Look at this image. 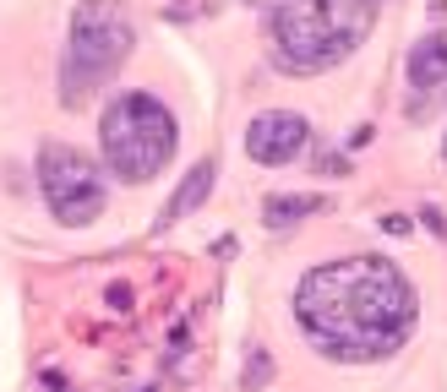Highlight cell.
Returning <instances> with one entry per match:
<instances>
[{"instance_id":"obj_1","label":"cell","mask_w":447,"mask_h":392,"mask_svg":"<svg viewBox=\"0 0 447 392\" xmlns=\"http://www.w3.org/2000/svg\"><path fill=\"white\" fill-rule=\"evenodd\" d=\"M415 316H420V300L387 256L322 262L295 289V321L327 360H344V365L387 360L393 349H404V338L415 332Z\"/></svg>"},{"instance_id":"obj_2","label":"cell","mask_w":447,"mask_h":392,"mask_svg":"<svg viewBox=\"0 0 447 392\" xmlns=\"http://www.w3.org/2000/svg\"><path fill=\"white\" fill-rule=\"evenodd\" d=\"M382 0H279L273 55L290 71H327L366 44Z\"/></svg>"},{"instance_id":"obj_3","label":"cell","mask_w":447,"mask_h":392,"mask_svg":"<svg viewBox=\"0 0 447 392\" xmlns=\"http://www.w3.org/2000/svg\"><path fill=\"white\" fill-rule=\"evenodd\" d=\"M175 115L153 98V93H120L104 120H98V142H104V158L109 169L126 180V185H142L153 180L169 158H175Z\"/></svg>"},{"instance_id":"obj_4","label":"cell","mask_w":447,"mask_h":392,"mask_svg":"<svg viewBox=\"0 0 447 392\" xmlns=\"http://www.w3.org/2000/svg\"><path fill=\"white\" fill-rule=\"evenodd\" d=\"M131 55V16L120 0H82L72 16V82L66 98L82 87H98L120 71V60Z\"/></svg>"},{"instance_id":"obj_5","label":"cell","mask_w":447,"mask_h":392,"mask_svg":"<svg viewBox=\"0 0 447 392\" xmlns=\"http://www.w3.org/2000/svg\"><path fill=\"white\" fill-rule=\"evenodd\" d=\"M39 185H44V202L55 213V224L82 229L104 213V174L87 153H76L66 142H44L39 153Z\"/></svg>"},{"instance_id":"obj_6","label":"cell","mask_w":447,"mask_h":392,"mask_svg":"<svg viewBox=\"0 0 447 392\" xmlns=\"http://www.w3.org/2000/svg\"><path fill=\"white\" fill-rule=\"evenodd\" d=\"M311 142V126H305V115H290V109H273V115H257L251 120V131H246V153L257 158V163H295L300 148Z\"/></svg>"},{"instance_id":"obj_7","label":"cell","mask_w":447,"mask_h":392,"mask_svg":"<svg viewBox=\"0 0 447 392\" xmlns=\"http://www.w3.org/2000/svg\"><path fill=\"white\" fill-rule=\"evenodd\" d=\"M409 82H415L420 93H431V87L447 82V33H426V38L409 49Z\"/></svg>"},{"instance_id":"obj_8","label":"cell","mask_w":447,"mask_h":392,"mask_svg":"<svg viewBox=\"0 0 447 392\" xmlns=\"http://www.w3.org/2000/svg\"><path fill=\"white\" fill-rule=\"evenodd\" d=\"M213 174H219V169H213V158H202V163H197V169L180 180V191L169 196V207H164V224H175V218H186V213H197V207H202V196L213 191Z\"/></svg>"},{"instance_id":"obj_9","label":"cell","mask_w":447,"mask_h":392,"mask_svg":"<svg viewBox=\"0 0 447 392\" xmlns=\"http://www.w3.org/2000/svg\"><path fill=\"white\" fill-rule=\"evenodd\" d=\"M311 207H316V196L279 191V196H268V202H262V224H268V229H290V224H300Z\"/></svg>"},{"instance_id":"obj_10","label":"cell","mask_w":447,"mask_h":392,"mask_svg":"<svg viewBox=\"0 0 447 392\" xmlns=\"http://www.w3.org/2000/svg\"><path fill=\"white\" fill-rule=\"evenodd\" d=\"M268 382H273V354H251V360H246V376H240V387L257 392V387H268Z\"/></svg>"},{"instance_id":"obj_11","label":"cell","mask_w":447,"mask_h":392,"mask_svg":"<svg viewBox=\"0 0 447 392\" xmlns=\"http://www.w3.org/2000/svg\"><path fill=\"white\" fill-rule=\"evenodd\" d=\"M382 229H387V235H409V218H398V213H387V218H382Z\"/></svg>"},{"instance_id":"obj_12","label":"cell","mask_w":447,"mask_h":392,"mask_svg":"<svg viewBox=\"0 0 447 392\" xmlns=\"http://www.w3.org/2000/svg\"><path fill=\"white\" fill-rule=\"evenodd\" d=\"M109 305H115V311L131 305V289H126V284H109Z\"/></svg>"},{"instance_id":"obj_13","label":"cell","mask_w":447,"mask_h":392,"mask_svg":"<svg viewBox=\"0 0 447 392\" xmlns=\"http://www.w3.org/2000/svg\"><path fill=\"white\" fill-rule=\"evenodd\" d=\"M44 387H50V392H66V387H61V376H55V371H50V376H44Z\"/></svg>"}]
</instances>
